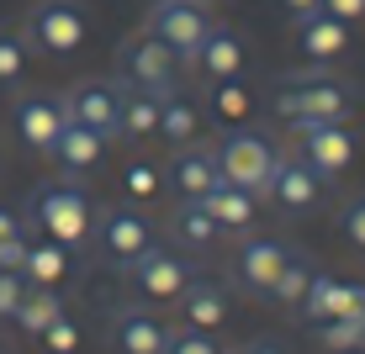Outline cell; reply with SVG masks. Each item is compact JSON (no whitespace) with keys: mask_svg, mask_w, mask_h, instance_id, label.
Returning <instances> with one entry per match:
<instances>
[{"mask_svg":"<svg viewBox=\"0 0 365 354\" xmlns=\"http://www.w3.org/2000/svg\"><path fill=\"white\" fill-rule=\"evenodd\" d=\"M360 90L339 74H286L270 90V111L275 122H286V132L318 127V122H344L355 111Z\"/></svg>","mask_w":365,"mask_h":354,"instance_id":"1","label":"cell"},{"mask_svg":"<svg viewBox=\"0 0 365 354\" xmlns=\"http://www.w3.org/2000/svg\"><path fill=\"white\" fill-rule=\"evenodd\" d=\"M27 227H37L43 238H53L58 249H80L96 233V201L80 180H48L37 185L27 201Z\"/></svg>","mask_w":365,"mask_h":354,"instance_id":"2","label":"cell"},{"mask_svg":"<svg viewBox=\"0 0 365 354\" xmlns=\"http://www.w3.org/2000/svg\"><path fill=\"white\" fill-rule=\"evenodd\" d=\"M275 159L281 148L270 143V132L259 127H228L217 143V170L228 185H244L249 196H265L270 191V175H275Z\"/></svg>","mask_w":365,"mask_h":354,"instance_id":"3","label":"cell"},{"mask_svg":"<svg viewBox=\"0 0 365 354\" xmlns=\"http://www.w3.org/2000/svg\"><path fill=\"white\" fill-rule=\"evenodd\" d=\"M27 48L32 53H48V58H64L91 37V11L80 0H37L27 11Z\"/></svg>","mask_w":365,"mask_h":354,"instance_id":"4","label":"cell"},{"mask_svg":"<svg viewBox=\"0 0 365 354\" xmlns=\"http://www.w3.org/2000/svg\"><path fill=\"white\" fill-rule=\"evenodd\" d=\"M117 80L143 85V90H154V95H170V90H180V58L143 27V32H133V37L117 43Z\"/></svg>","mask_w":365,"mask_h":354,"instance_id":"5","label":"cell"},{"mask_svg":"<svg viewBox=\"0 0 365 354\" xmlns=\"http://www.w3.org/2000/svg\"><path fill=\"white\" fill-rule=\"evenodd\" d=\"M148 32H154L180 64H196L201 43H207V32H212V16H207L201 0H165V6L148 11Z\"/></svg>","mask_w":365,"mask_h":354,"instance_id":"6","label":"cell"},{"mask_svg":"<svg viewBox=\"0 0 365 354\" xmlns=\"http://www.w3.org/2000/svg\"><path fill=\"white\" fill-rule=\"evenodd\" d=\"M58 100H64L69 122L101 132L106 143H122V106H117V85L111 80H80V85H69Z\"/></svg>","mask_w":365,"mask_h":354,"instance_id":"7","label":"cell"},{"mask_svg":"<svg viewBox=\"0 0 365 354\" xmlns=\"http://www.w3.org/2000/svg\"><path fill=\"white\" fill-rule=\"evenodd\" d=\"M96 238H101V254L128 270L138 254L154 249V222H148L138 207H106L96 217Z\"/></svg>","mask_w":365,"mask_h":354,"instance_id":"8","label":"cell"},{"mask_svg":"<svg viewBox=\"0 0 365 354\" xmlns=\"http://www.w3.org/2000/svg\"><path fill=\"white\" fill-rule=\"evenodd\" d=\"M11 122H16V137L32 148V154H53L69 111H64V100L48 95V90H21L16 106H11Z\"/></svg>","mask_w":365,"mask_h":354,"instance_id":"9","label":"cell"},{"mask_svg":"<svg viewBox=\"0 0 365 354\" xmlns=\"http://www.w3.org/2000/svg\"><path fill=\"white\" fill-rule=\"evenodd\" d=\"M286 217H307V212L323 207V175L312 170L302 154H281L275 159V175H270V191H265Z\"/></svg>","mask_w":365,"mask_h":354,"instance_id":"10","label":"cell"},{"mask_svg":"<svg viewBox=\"0 0 365 354\" xmlns=\"http://www.w3.org/2000/svg\"><path fill=\"white\" fill-rule=\"evenodd\" d=\"M292 137H297V154L307 159L323 180H339V175L355 164V154H360L355 132H349L344 122H318V127H302V132H292Z\"/></svg>","mask_w":365,"mask_h":354,"instance_id":"11","label":"cell"},{"mask_svg":"<svg viewBox=\"0 0 365 354\" xmlns=\"http://www.w3.org/2000/svg\"><path fill=\"white\" fill-rule=\"evenodd\" d=\"M128 275L148 301H180V291L196 281V264L170 254V249H148V254H138L128 264Z\"/></svg>","mask_w":365,"mask_h":354,"instance_id":"12","label":"cell"},{"mask_svg":"<svg viewBox=\"0 0 365 354\" xmlns=\"http://www.w3.org/2000/svg\"><path fill=\"white\" fill-rule=\"evenodd\" d=\"M297 312L307 323L355 318V312H365V286L360 281H339V275H312V286H307V296H302Z\"/></svg>","mask_w":365,"mask_h":354,"instance_id":"13","label":"cell"},{"mask_svg":"<svg viewBox=\"0 0 365 354\" xmlns=\"http://www.w3.org/2000/svg\"><path fill=\"white\" fill-rule=\"evenodd\" d=\"M286 259H292V249L281 244V238H249L244 249H238V281H244L249 296L270 301V286L275 275L286 270Z\"/></svg>","mask_w":365,"mask_h":354,"instance_id":"14","label":"cell"},{"mask_svg":"<svg viewBox=\"0 0 365 354\" xmlns=\"http://www.w3.org/2000/svg\"><path fill=\"white\" fill-rule=\"evenodd\" d=\"M165 180H170V191L180 196V201H201V196L212 191V185L222 180V170H217V148H196V143L175 148Z\"/></svg>","mask_w":365,"mask_h":354,"instance_id":"15","label":"cell"},{"mask_svg":"<svg viewBox=\"0 0 365 354\" xmlns=\"http://www.w3.org/2000/svg\"><path fill=\"white\" fill-rule=\"evenodd\" d=\"M48 159H53L69 180H85V175H96L101 159H106V137L91 132V127H80V122H64V132H58V143H53Z\"/></svg>","mask_w":365,"mask_h":354,"instance_id":"16","label":"cell"},{"mask_svg":"<svg viewBox=\"0 0 365 354\" xmlns=\"http://www.w3.org/2000/svg\"><path fill=\"white\" fill-rule=\"evenodd\" d=\"M297 48L312 64H329V58H339L349 48V21L329 16V11H312V16L297 21Z\"/></svg>","mask_w":365,"mask_h":354,"instance_id":"17","label":"cell"},{"mask_svg":"<svg viewBox=\"0 0 365 354\" xmlns=\"http://www.w3.org/2000/svg\"><path fill=\"white\" fill-rule=\"evenodd\" d=\"M111 338H117L122 354H165L170 344V328L154 318V312H138V307H122L111 318Z\"/></svg>","mask_w":365,"mask_h":354,"instance_id":"18","label":"cell"},{"mask_svg":"<svg viewBox=\"0 0 365 354\" xmlns=\"http://www.w3.org/2000/svg\"><path fill=\"white\" fill-rule=\"evenodd\" d=\"M159 100L154 90H143V85H128L117 80V106H122V143H143V137L159 132Z\"/></svg>","mask_w":365,"mask_h":354,"instance_id":"19","label":"cell"},{"mask_svg":"<svg viewBox=\"0 0 365 354\" xmlns=\"http://www.w3.org/2000/svg\"><path fill=\"white\" fill-rule=\"evenodd\" d=\"M180 318L185 328H201V333H217L228 323V291L217 281H191L180 291Z\"/></svg>","mask_w":365,"mask_h":354,"instance_id":"20","label":"cell"},{"mask_svg":"<svg viewBox=\"0 0 365 354\" xmlns=\"http://www.w3.org/2000/svg\"><path fill=\"white\" fill-rule=\"evenodd\" d=\"M255 201H259V196H249L244 185H228V180H217L207 196H201V212H207V217L217 222L222 233H244V227L255 222Z\"/></svg>","mask_w":365,"mask_h":354,"instance_id":"21","label":"cell"},{"mask_svg":"<svg viewBox=\"0 0 365 354\" xmlns=\"http://www.w3.org/2000/svg\"><path fill=\"white\" fill-rule=\"evenodd\" d=\"M196 69L207 74V80H238V74H244V43H238V32L212 21L207 43H201V53H196Z\"/></svg>","mask_w":365,"mask_h":354,"instance_id":"22","label":"cell"},{"mask_svg":"<svg viewBox=\"0 0 365 354\" xmlns=\"http://www.w3.org/2000/svg\"><path fill=\"white\" fill-rule=\"evenodd\" d=\"M58 318H64V296H58V286H32V281H27L16 312H11V323H16L21 333H37V338H43Z\"/></svg>","mask_w":365,"mask_h":354,"instance_id":"23","label":"cell"},{"mask_svg":"<svg viewBox=\"0 0 365 354\" xmlns=\"http://www.w3.org/2000/svg\"><path fill=\"white\" fill-rule=\"evenodd\" d=\"M196 132H201V106L185 90H170L159 100V137L170 148H185V143H196Z\"/></svg>","mask_w":365,"mask_h":354,"instance_id":"24","label":"cell"},{"mask_svg":"<svg viewBox=\"0 0 365 354\" xmlns=\"http://www.w3.org/2000/svg\"><path fill=\"white\" fill-rule=\"evenodd\" d=\"M249 90H244V80H207V111H212V122H222V127H244L249 122Z\"/></svg>","mask_w":365,"mask_h":354,"instance_id":"25","label":"cell"},{"mask_svg":"<svg viewBox=\"0 0 365 354\" xmlns=\"http://www.w3.org/2000/svg\"><path fill=\"white\" fill-rule=\"evenodd\" d=\"M170 233L180 238L185 249H212L217 244V233L222 227L207 217V212H201V201H180V207L170 212Z\"/></svg>","mask_w":365,"mask_h":354,"instance_id":"26","label":"cell"},{"mask_svg":"<svg viewBox=\"0 0 365 354\" xmlns=\"http://www.w3.org/2000/svg\"><path fill=\"white\" fill-rule=\"evenodd\" d=\"M69 270V249H58L53 238H43V244H27V264H21V275H27L32 286H58Z\"/></svg>","mask_w":365,"mask_h":354,"instance_id":"27","label":"cell"},{"mask_svg":"<svg viewBox=\"0 0 365 354\" xmlns=\"http://www.w3.org/2000/svg\"><path fill=\"white\" fill-rule=\"evenodd\" d=\"M312 259L307 254H297L292 249V259H286V270L275 275V286H270V301H281V307H302V296H307V286H312Z\"/></svg>","mask_w":365,"mask_h":354,"instance_id":"28","label":"cell"},{"mask_svg":"<svg viewBox=\"0 0 365 354\" xmlns=\"http://www.w3.org/2000/svg\"><path fill=\"white\" fill-rule=\"evenodd\" d=\"M318 344L329 349V354H349V349L365 354V312H355V318H334V323H318Z\"/></svg>","mask_w":365,"mask_h":354,"instance_id":"29","label":"cell"},{"mask_svg":"<svg viewBox=\"0 0 365 354\" xmlns=\"http://www.w3.org/2000/svg\"><path fill=\"white\" fill-rule=\"evenodd\" d=\"M27 58H32L27 37L0 32V90H16V85H21V74H27Z\"/></svg>","mask_w":365,"mask_h":354,"instance_id":"30","label":"cell"},{"mask_svg":"<svg viewBox=\"0 0 365 354\" xmlns=\"http://www.w3.org/2000/svg\"><path fill=\"white\" fill-rule=\"evenodd\" d=\"M165 354H222V349H217V338H212V333H201V328H180V333L170 328V344H165Z\"/></svg>","mask_w":365,"mask_h":354,"instance_id":"31","label":"cell"},{"mask_svg":"<svg viewBox=\"0 0 365 354\" xmlns=\"http://www.w3.org/2000/svg\"><path fill=\"white\" fill-rule=\"evenodd\" d=\"M122 185H128L133 201H148V196H159V170H154V164H128Z\"/></svg>","mask_w":365,"mask_h":354,"instance_id":"32","label":"cell"},{"mask_svg":"<svg viewBox=\"0 0 365 354\" xmlns=\"http://www.w3.org/2000/svg\"><path fill=\"white\" fill-rule=\"evenodd\" d=\"M339 233H344L349 244H355L360 254H365V196H355L344 212H339Z\"/></svg>","mask_w":365,"mask_h":354,"instance_id":"33","label":"cell"},{"mask_svg":"<svg viewBox=\"0 0 365 354\" xmlns=\"http://www.w3.org/2000/svg\"><path fill=\"white\" fill-rule=\"evenodd\" d=\"M43 344L53 349V354H74V344H80V328H74V318H69V312H64V318H58V323L43 333Z\"/></svg>","mask_w":365,"mask_h":354,"instance_id":"34","label":"cell"},{"mask_svg":"<svg viewBox=\"0 0 365 354\" xmlns=\"http://www.w3.org/2000/svg\"><path fill=\"white\" fill-rule=\"evenodd\" d=\"M21 291H27V275H21V270H0V318H11V312H16Z\"/></svg>","mask_w":365,"mask_h":354,"instance_id":"35","label":"cell"},{"mask_svg":"<svg viewBox=\"0 0 365 354\" xmlns=\"http://www.w3.org/2000/svg\"><path fill=\"white\" fill-rule=\"evenodd\" d=\"M323 11H329V16H339V21H349V27H355V21H365V0H323Z\"/></svg>","mask_w":365,"mask_h":354,"instance_id":"36","label":"cell"},{"mask_svg":"<svg viewBox=\"0 0 365 354\" xmlns=\"http://www.w3.org/2000/svg\"><path fill=\"white\" fill-rule=\"evenodd\" d=\"M16 238H27V217H16L11 207H0V244H16Z\"/></svg>","mask_w":365,"mask_h":354,"instance_id":"37","label":"cell"},{"mask_svg":"<svg viewBox=\"0 0 365 354\" xmlns=\"http://www.w3.org/2000/svg\"><path fill=\"white\" fill-rule=\"evenodd\" d=\"M27 264V238H16V244H0V270H21Z\"/></svg>","mask_w":365,"mask_h":354,"instance_id":"38","label":"cell"},{"mask_svg":"<svg viewBox=\"0 0 365 354\" xmlns=\"http://www.w3.org/2000/svg\"><path fill=\"white\" fill-rule=\"evenodd\" d=\"M275 6H281L292 21H302V16H312V11H323V0H275Z\"/></svg>","mask_w":365,"mask_h":354,"instance_id":"39","label":"cell"},{"mask_svg":"<svg viewBox=\"0 0 365 354\" xmlns=\"http://www.w3.org/2000/svg\"><path fill=\"white\" fill-rule=\"evenodd\" d=\"M233 354H281V349H275L270 338H255V344H244V349H233Z\"/></svg>","mask_w":365,"mask_h":354,"instance_id":"40","label":"cell"},{"mask_svg":"<svg viewBox=\"0 0 365 354\" xmlns=\"http://www.w3.org/2000/svg\"><path fill=\"white\" fill-rule=\"evenodd\" d=\"M154 6H165V0H154Z\"/></svg>","mask_w":365,"mask_h":354,"instance_id":"41","label":"cell"},{"mask_svg":"<svg viewBox=\"0 0 365 354\" xmlns=\"http://www.w3.org/2000/svg\"><path fill=\"white\" fill-rule=\"evenodd\" d=\"M349 354H360V349H349Z\"/></svg>","mask_w":365,"mask_h":354,"instance_id":"42","label":"cell"},{"mask_svg":"<svg viewBox=\"0 0 365 354\" xmlns=\"http://www.w3.org/2000/svg\"><path fill=\"white\" fill-rule=\"evenodd\" d=\"M201 6H207V0H201Z\"/></svg>","mask_w":365,"mask_h":354,"instance_id":"43","label":"cell"}]
</instances>
